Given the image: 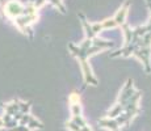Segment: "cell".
<instances>
[{
    "instance_id": "6da1fadb",
    "label": "cell",
    "mask_w": 151,
    "mask_h": 131,
    "mask_svg": "<svg viewBox=\"0 0 151 131\" xmlns=\"http://www.w3.org/2000/svg\"><path fill=\"white\" fill-rule=\"evenodd\" d=\"M101 127L104 129H108V130H112V131H120V126L117 125V122L114 119H109V118H104V119H100L99 121Z\"/></svg>"
},
{
    "instance_id": "7a4b0ae2",
    "label": "cell",
    "mask_w": 151,
    "mask_h": 131,
    "mask_svg": "<svg viewBox=\"0 0 151 131\" xmlns=\"http://www.w3.org/2000/svg\"><path fill=\"white\" fill-rule=\"evenodd\" d=\"M4 107L5 113L9 115H14L17 112H19V100H14L12 102H8V104H4L3 105Z\"/></svg>"
},
{
    "instance_id": "3957f363",
    "label": "cell",
    "mask_w": 151,
    "mask_h": 131,
    "mask_svg": "<svg viewBox=\"0 0 151 131\" xmlns=\"http://www.w3.org/2000/svg\"><path fill=\"white\" fill-rule=\"evenodd\" d=\"M27 127H28L29 130H34V129H43V125L38 121V119L34 118L33 115H30V117H29V122H28Z\"/></svg>"
},
{
    "instance_id": "277c9868",
    "label": "cell",
    "mask_w": 151,
    "mask_h": 131,
    "mask_svg": "<svg viewBox=\"0 0 151 131\" xmlns=\"http://www.w3.org/2000/svg\"><path fill=\"white\" fill-rule=\"evenodd\" d=\"M32 107V102H24V101H19V112L22 114H29V110Z\"/></svg>"
},
{
    "instance_id": "5b68a950",
    "label": "cell",
    "mask_w": 151,
    "mask_h": 131,
    "mask_svg": "<svg viewBox=\"0 0 151 131\" xmlns=\"http://www.w3.org/2000/svg\"><path fill=\"white\" fill-rule=\"evenodd\" d=\"M8 131H30V130H29L27 126H21V125H17L16 127H13V129H11V130H8Z\"/></svg>"
},
{
    "instance_id": "8992f818",
    "label": "cell",
    "mask_w": 151,
    "mask_h": 131,
    "mask_svg": "<svg viewBox=\"0 0 151 131\" xmlns=\"http://www.w3.org/2000/svg\"><path fill=\"white\" fill-rule=\"evenodd\" d=\"M1 127H4V122H3V119L0 118V129H1Z\"/></svg>"
}]
</instances>
